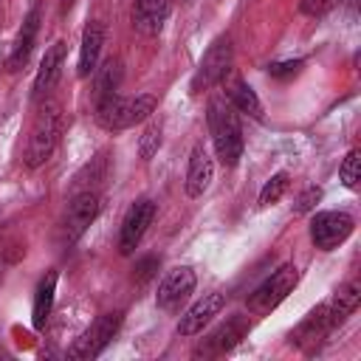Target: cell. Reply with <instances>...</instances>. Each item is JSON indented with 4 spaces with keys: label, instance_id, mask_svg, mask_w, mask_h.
<instances>
[{
    "label": "cell",
    "instance_id": "6da1fadb",
    "mask_svg": "<svg viewBox=\"0 0 361 361\" xmlns=\"http://www.w3.org/2000/svg\"><path fill=\"white\" fill-rule=\"evenodd\" d=\"M206 121H209V135L214 144V152L223 166H237L245 149L243 138V124L240 113L231 107V102L223 93H214L206 104Z\"/></svg>",
    "mask_w": 361,
    "mask_h": 361
},
{
    "label": "cell",
    "instance_id": "7a4b0ae2",
    "mask_svg": "<svg viewBox=\"0 0 361 361\" xmlns=\"http://www.w3.org/2000/svg\"><path fill=\"white\" fill-rule=\"evenodd\" d=\"M155 107L158 99L152 93H141V96L110 93L104 99H96V124L107 133H121L147 121L155 113Z\"/></svg>",
    "mask_w": 361,
    "mask_h": 361
},
{
    "label": "cell",
    "instance_id": "3957f363",
    "mask_svg": "<svg viewBox=\"0 0 361 361\" xmlns=\"http://www.w3.org/2000/svg\"><path fill=\"white\" fill-rule=\"evenodd\" d=\"M59 135H62V107L56 99H45L34 116L28 144L23 152V164L28 169L42 166L54 155V149L59 147Z\"/></svg>",
    "mask_w": 361,
    "mask_h": 361
},
{
    "label": "cell",
    "instance_id": "277c9868",
    "mask_svg": "<svg viewBox=\"0 0 361 361\" xmlns=\"http://www.w3.org/2000/svg\"><path fill=\"white\" fill-rule=\"evenodd\" d=\"M296 285H299V268H296L293 262H285V265H279L271 276H265V279L248 293L245 307H248L254 316H265V313H271L274 307H279V305L293 293Z\"/></svg>",
    "mask_w": 361,
    "mask_h": 361
},
{
    "label": "cell",
    "instance_id": "5b68a950",
    "mask_svg": "<svg viewBox=\"0 0 361 361\" xmlns=\"http://www.w3.org/2000/svg\"><path fill=\"white\" fill-rule=\"evenodd\" d=\"M231 65H234V45H231V37L228 34H220L203 54V59L197 62V71L192 76V93H203V90H212L217 87L228 73H231Z\"/></svg>",
    "mask_w": 361,
    "mask_h": 361
},
{
    "label": "cell",
    "instance_id": "8992f818",
    "mask_svg": "<svg viewBox=\"0 0 361 361\" xmlns=\"http://www.w3.org/2000/svg\"><path fill=\"white\" fill-rule=\"evenodd\" d=\"M121 322H124V313H121V310L102 313L85 333H79V338H73V344L68 347V358H71V361H90V358H99V355L110 347V341L116 338Z\"/></svg>",
    "mask_w": 361,
    "mask_h": 361
},
{
    "label": "cell",
    "instance_id": "52a82bcc",
    "mask_svg": "<svg viewBox=\"0 0 361 361\" xmlns=\"http://www.w3.org/2000/svg\"><path fill=\"white\" fill-rule=\"evenodd\" d=\"M102 212V197L96 189H82L71 197L68 209H65V217H62V226H59V240L62 245H73L99 217Z\"/></svg>",
    "mask_w": 361,
    "mask_h": 361
},
{
    "label": "cell",
    "instance_id": "ba28073f",
    "mask_svg": "<svg viewBox=\"0 0 361 361\" xmlns=\"http://www.w3.org/2000/svg\"><path fill=\"white\" fill-rule=\"evenodd\" d=\"M355 228V220L347 212H316L310 217V240L319 251L338 248Z\"/></svg>",
    "mask_w": 361,
    "mask_h": 361
},
{
    "label": "cell",
    "instance_id": "9c48e42d",
    "mask_svg": "<svg viewBox=\"0 0 361 361\" xmlns=\"http://www.w3.org/2000/svg\"><path fill=\"white\" fill-rule=\"evenodd\" d=\"M152 220H155V200L152 197H138L135 203H130V209L121 220V231H118V251L124 257H130L138 248V243L144 240Z\"/></svg>",
    "mask_w": 361,
    "mask_h": 361
},
{
    "label": "cell",
    "instance_id": "30bf717a",
    "mask_svg": "<svg viewBox=\"0 0 361 361\" xmlns=\"http://www.w3.org/2000/svg\"><path fill=\"white\" fill-rule=\"evenodd\" d=\"M251 330V322L248 316H228L223 324H217L197 347H195V355H203V358H212V355H223L228 350H234Z\"/></svg>",
    "mask_w": 361,
    "mask_h": 361
},
{
    "label": "cell",
    "instance_id": "8fae6325",
    "mask_svg": "<svg viewBox=\"0 0 361 361\" xmlns=\"http://www.w3.org/2000/svg\"><path fill=\"white\" fill-rule=\"evenodd\" d=\"M336 327H338V322L333 319L330 305L322 302L319 307H313V310L302 319V324L296 327V333L290 336V341H293L296 347H302L305 353H313V350L322 347V341H327V336H330Z\"/></svg>",
    "mask_w": 361,
    "mask_h": 361
},
{
    "label": "cell",
    "instance_id": "7c38bea8",
    "mask_svg": "<svg viewBox=\"0 0 361 361\" xmlns=\"http://www.w3.org/2000/svg\"><path fill=\"white\" fill-rule=\"evenodd\" d=\"M195 285H197V276L189 265H178L172 271L164 274V279L158 282V293H155V305L161 310H178L192 293H195Z\"/></svg>",
    "mask_w": 361,
    "mask_h": 361
},
{
    "label": "cell",
    "instance_id": "4fadbf2b",
    "mask_svg": "<svg viewBox=\"0 0 361 361\" xmlns=\"http://www.w3.org/2000/svg\"><path fill=\"white\" fill-rule=\"evenodd\" d=\"M226 307V296L212 290V293H203L195 305H189L183 310V316L178 319V336H197L203 333V327L212 324V319Z\"/></svg>",
    "mask_w": 361,
    "mask_h": 361
},
{
    "label": "cell",
    "instance_id": "5bb4252c",
    "mask_svg": "<svg viewBox=\"0 0 361 361\" xmlns=\"http://www.w3.org/2000/svg\"><path fill=\"white\" fill-rule=\"evenodd\" d=\"M212 178H214L212 152L203 144H195L192 152H189V164H186V180H183L186 195L189 197H203V192L212 186Z\"/></svg>",
    "mask_w": 361,
    "mask_h": 361
},
{
    "label": "cell",
    "instance_id": "9a60e30c",
    "mask_svg": "<svg viewBox=\"0 0 361 361\" xmlns=\"http://www.w3.org/2000/svg\"><path fill=\"white\" fill-rule=\"evenodd\" d=\"M220 85H223V96L231 102V107H234L237 113H245L248 118L262 121V102H259L257 90H254L240 73H228Z\"/></svg>",
    "mask_w": 361,
    "mask_h": 361
},
{
    "label": "cell",
    "instance_id": "2e32d148",
    "mask_svg": "<svg viewBox=\"0 0 361 361\" xmlns=\"http://www.w3.org/2000/svg\"><path fill=\"white\" fill-rule=\"evenodd\" d=\"M37 31H39V6H34V8L25 14V20H23V25H20V31H17V39H14V45H11V54H8V59H6V68H8L11 73H17V71H23V68L28 65L31 51H34V42H37Z\"/></svg>",
    "mask_w": 361,
    "mask_h": 361
},
{
    "label": "cell",
    "instance_id": "e0dca14e",
    "mask_svg": "<svg viewBox=\"0 0 361 361\" xmlns=\"http://www.w3.org/2000/svg\"><path fill=\"white\" fill-rule=\"evenodd\" d=\"M65 51H68V45H65L62 39H56V42L45 51V56H42V62H39V71H37V76H34V99H45V96L54 90V85L59 82L62 65H65Z\"/></svg>",
    "mask_w": 361,
    "mask_h": 361
},
{
    "label": "cell",
    "instance_id": "ac0fdd59",
    "mask_svg": "<svg viewBox=\"0 0 361 361\" xmlns=\"http://www.w3.org/2000/svg\"><path fill=\"white\" fill-rule=\"evenodd\" d=\"M169 20V0H135L133 3V28L144 37H155L164 31Z\"/></svg>",
    "mask_w": 361,
    "mask_h": 361
},
{
    "label": "cell",
    "instance_id": "d6986e66",
    "mask_svg": "<svg viewBox=\"0 0 361 361\" xmlns=\"http://www.w3.org/2000/svg\"><path fill=\"white\" fill-rule=\"evenodd\" d=\"M102 45H104V25L102 23H87L82 31V45H79V65L76 73L85 79L99 68V56H102Z\"/></svg>",
    "mask_w": 361,
    "mask_h": 361
},
{
    "label": "cell",
    "instance_id": "ffe728a7",
    "mask_svg": "<svg viewBox=\"0 0 361 361\" xmlns=\"http://www.w3.org/2000/svg\"><path fill=\"white\" fill-rule=\"evenodd\" d=\"M54 296H56V271H48L34 293V305H31V324L34 330H42L51 310H54Z\"/></svg>",
    "mask_w": 361,
    "mask_h": 361
},
{
    "label": "cell",
    "instance_id": "44dd1931",
    "mask_svg": "<svg viewBox=\"0 0 361 361\" xmlns=\"http://www.w3.org/2000/svg\"><path fill=\"white\" fill-rule=\"evenodd\" d=\"M358 302H361V285H358L355 279L344 282V285H341V288L333 293V299H327V305H330L333 319L338 322V327L347 322V316H353V313H355Z\"/></svg>",
    "mask_w": 361,
    "mask_h": 361
},
{
    "label": "cell",
    "instance_id": "7402d4cb",
    "mask_svg": "<svg viewBox=\"0 0 361 361\" xmlns=\"http://www.w3.org/2000/svg\"><path fill=\"white\" fill-rule=\"evenodd\" d=\"M96 73V99H104L110 93L118 90V82H121V62L118 59H104L102 68L93 71Z\"/></svg>",
    "mask_w": 361,
    "mask_h": 361
},
{
    "label": "cell",
    "instance_id": "603a6c76",
    "mask_svg": "<svg viewBox=\"0 0 361 361\" xmlns=\"http://www.w3.org/2000/svg\"><path fill=\"white\" fill-rule=\"evenodd\" d=\"M288 186H290V175L282 169V172H274L265 183H262V189H259V206H274V203H279L282 200V195L288 192Z\"/></svg>",
    "mask_w": 361,
    "mask_h": 361
},
{
    "label": "cell",
    "instance_id": "cb8c5ba5",
    "mask_svg": "<svg viewBox=\"0 0 361 361\" xmlns=\"http://www.w3.org/2000/svg\"><path fill=\"white\" fill-rule=\"evenodd\" d=\"M338 178L347 189H358V180H361V152L358 149H350L338 166Z\"/></svg>",
    "mask_w": 361,
    "mask_h": 361
},
{
    "label": "cell",
    "instance_id": "d4e9b609",
    "mask_svg": "<svg viewBox=\"0 0 361 361\" xmlns=\"http://www.w3.org/2000/svg\"><path fill=\"white\" fill-rule=\"evenodd\" d=\"M158 147H161V121H149V124L144 127L141 138H138V155H141L144 161H149V158L158 152Z\"/></svg>",
    "mask_w": 361,
    "mask_h": 361
},
{
    "label": "cell",
    "instance_id": "484cf974",
    "mask_svg": "<svg viewBox=\"0 0 361 361\" xmlns=\"http://www.w3.org/2000/svg\"><path fill=\"white\" fill-rule=\"evenodd\" d=\"M322 200V186H307L296 203H293V214H307V212H316V203Z\"/></svg>",
    "mask_w": 361,
    "mask_h": 361
},
{
    "label": "cell",
    "instance_id": "4316f807",
    "mask_svg": "<svg viewBox=\"0 0 361 361\" xmlns=\"http://www.w3.org/2000/svg\"><path fill=\"white\" fill-rule=\"evenodd\" d=\"M299 71H302V59H285V62L268 65V76H274V79H290Z\"/></svg>",
    "mask_w": 361,
    "mask_h": 361
},
{
    "label": "cell",
    "instance_id": "83f0119b",
    "mask_svg": "<svg viewBox=\"0 0 361 361\" xmlns=\"http://www.w3.org/2000/svg\"><path fill=\"white\" fill-rule=\"evenodd\" d=\"M341 0H302V11L310 14V17H322L327 11H333Z\"/></svg>",
    "mask_w": 361,
    "mask_h": 361
},
{
    "label": "cell",
    "instance_id": "f1b7e54d",
    "mask_svg": "<svg viewBox=\"0 0 361 361\" xmlns=\"http://www.w3.org/2000/svg\"><path fill=\"white\" fill-rule=\"evenodd\" d=\"M155 271H158V257H152V254H149V257H144V259H138V262H135L133 276H135L138 282H147Z\"/></svg>",
    "mask_w": 361,
    "mask_h": 361
},
{
    "label": "cell",
    "instance_id": "f546056e",
    "mask_svg": "<svg viewBox=\"0 0 361 361\" xmlns=\"http://www.w3.org/2000/svg\"><path fill=\"white\" fill-rule=\"evenodd\" d=\"M59 3H62V11H68V8L73 6V0H59Z\"/></svg>",
    "mask_w": 361,
    "mask_h": 361
}]
</instances>
